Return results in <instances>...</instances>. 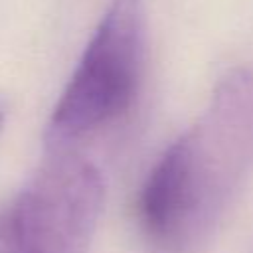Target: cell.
Wrapping results in <instances>:
<instances>
[{
  "mask_svg": "<svg viewBox=\"0 0 253 253\" xmlns=\"http://www.w3.org/2000/svg\"><path fill=\"white\" fill-rule=\"evenodd\" d=\"M253 168V69L227 71L200 119L148 172L136 202L146 253H198Z\"/></svg>",
  "mask_w": 253,
  "mask_h": 253,
  "instance_id": "1",
  "label": "cell"
},
{
  "mask_svg": "<svg viewBox=\"0 0 253 253\" xmlns=\"http://www.w3.org/2000/svg\"><path fill=\"white\" fill-rule=\"evenodd\" d=\"M0 253H30L10 211L0 213Z\"/></svg>",
  "mask_w": 253,
  "mask_h": 253,
  "instance_id": "4",
  "label": "cell"
},
{
  "mask_svg": "<svg viewBox=\"0 0 253 253\" xmlns=\"http://www.w3.org/2000/svg\"><path fill=\"white\" fill-rule=\"evenodd\" d=\"M103 198V176L93 162L75 148H47L10 215L30 253H89Z\"/></svg>",
  "mask_w": 253,
  "mask_h": 253,
  "instance_id": "3",
  "label": "cell"
},
{
  "mask_svg": "<svg viewBox=\"0 0 253 253\" xmlns=\"http://www.w3.org/2000/svg\"><path fill=\"white\" fill-rule=\"evenodd\" d=\"M2 125H4V113L0 111V130H2Z\"/></svg>",
  "mask_w": 253,
  "mask_h": 253,
  "instance_id": "5",
  "label": "cell"
},
{
  "mask_svg": "<svg viewBox=\"0 0 253 253\" xmlns=\"http://www.w3.org/2000/svg\"><path fill=\"white\" fill-rule=\"evenodd\" d=\"M144 57V2L111 0L51 111L47 148H73L123 119L138 97Z\"/></svg>",
  "mask_w": 253,
  "mask_h": 253,
  "instance_id": "2",
  "label": "cell"
}]
</instances>
